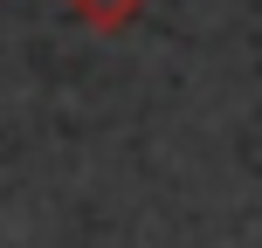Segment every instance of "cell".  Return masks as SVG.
I'll return each mask as SVG.
<instances>
[{"mask_svg": "<svg viewBox=\"0 0 262 248\" xmlns=\"http://www.w3.org/2000/svg\"><path fill=\"white\" fill-rule=\"evenodd\" d=\"M69 14H76L83 28H90V35H124L131 21H138L145 7H152V0H62Z\"/></svg>", "mask_w": 262, "mask_h": 248, "instance_id": "1", "label": "cell"}]
</instances>
